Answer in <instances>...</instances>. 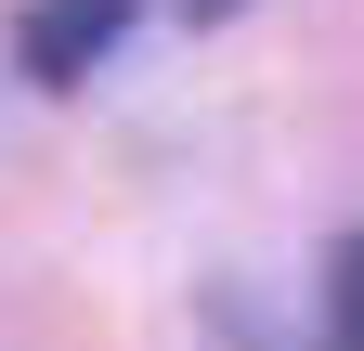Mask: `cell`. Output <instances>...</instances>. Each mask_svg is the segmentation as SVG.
Here are the masks:
<instances>
[{
  "instance_id": "obj_1",
  "label": "cell",
  "mask_w": 364,
  "mask_h": 351,
  "mask_svg": "<svg viewBox=\"0 0 364 351\" xmlns=\"http://www.w3.org/2000/svg\"><path fill=\"white\" fill-rule=\"evenodd\" d=\"M117 39H130V0H39V14L14 26V53H26L39 92H78V78L117 53Z\"/></svg>"
},
{
  "instance_id": "obj_2",
  "label": "cell",
  "mask_w": 364,
  "mask_h": 351,
  "mask_svg": "<svg viewBox=\"0 0 364 351\" xmlns=\"http://www.w3.org/2000/svg\"><path fill=\"white\" fill-rule=\"evenodd\" d=\"M326 351H364V234H338L326 260Z\"/></svg>"
},
{
  "instance_id": "obj_3",
  "label": "cell",
  "mask_w": 364,
  "mask_h": 351,
  "mask_svg": "<svg viewBox=\"0 0 364 351\" xmlns=\"http://www.w3.org/2000/svg\"><path fill=\"white\" fill-rule=\"evenodd\" d=\"M182 14H196V26H221V14H247V0H182Z\"/></svg>"
}]
</instances>
